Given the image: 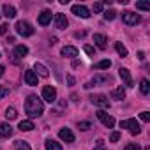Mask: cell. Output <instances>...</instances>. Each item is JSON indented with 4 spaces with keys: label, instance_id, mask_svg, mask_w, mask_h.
Listing matches in <instances>:
<instances>
[{
    "label": "cell",
    "instance_id": "4",
    "mask_svg": "<svg viewBox=\"0 0 150 150\" xmlns=\"http://www.w3.org/2000/svg\"><path fill=\"white\" fill-rule=\"evenodd\" d=\"M122 20H124L127 25H138V23L141 21L139 14H136V13H132V11H125V13H122Z\"/></svg>",
    "mask_w": 150,
    "mask_h": 150
},
{
    "label": "cell",
    "instance_id": "17",
    "mask_svg": "<svg viewBox=\"0 0 150 150\" xmlns=\"http://www.w3.org/2000/svg\"><path fill=\"white\" fill-rule=\"evenodd\" d=\"M37 21H39V25H42V27H46L50 21H51V11H42L41 14H39V18H37Z\"/></svg>",
    "mask_w": 150,
    "mask_h": 150
},
{
    "label": "cell",
    "instance_id": "16",
    "mask_svg": "<svg viewBox=\"0 0 150 150\" xmlns=\"http://www.w3.org/2000/svg\"><path fill=\"white\" fill-rule=\"evenodd\" d=\"M34 72H35V74H39V76H42V78H48V76H50L48 69H46L42 64H39V62H35V64H34Z\"/></svg>",
    "mask_w": 150,
    "mask_h": 150
},
{
    "label": "cell",
    "instance_id": "38",
    "mask_svg": "<svg viewBox=\"0 0 150 150\" xmlns=\"http://www.w3.org/2000/svg\"><path fill=\"white\" fill-rule=\"evenodd\" d=\"M83 50H85L88 55H96V50H94L92 46H88V44H85V48H83Z\"/></svg>",
    "mask_w": 150,
    "mask_h": 150
},
{
    "label": "cell",
    "instance_id": "25",
    "mask_svg": "<svg viewBox=\"0 0 150 150\" xmlns=\"http://www.w3.org/2000/svg\"><path fill=\"white\" fill-rule=\"evenodd\" d=\"M115 50L118 51L120 57H127V48H125L122 42H115Z\"/></svg>",
    "mask_w": 150,
    "mask_h": 150
},
{
    "label": "cell",
    "instance_id": "40",
    "mask_svg": "<svg viewBox=\"0 0 150 150\" xmlns=\"http://www.w3.org/2000/svg\"><path fill=\"white\" fill-rule=\"evenodd\" d=\"M67 81H69L71 85H74V78H72V76H67Z\"/></svg>",
    "mask_w": 150,
    "mask_h": 150
},
{
    "label": "cell",
    "instance_id": "30",
    "mask_svg": "<svg viewBox=\"0 0 150 150\" xmlns=\"http://www.w3.org/2000/svg\"><path fill=\"white\" fill-rule=\"evenodd\" d=\"M110 65H111V62H110V60H101L96 67H97V69H110Z\"/></svg>",
    "mask_w": 150,
    "mask_h": 150
},
{
    "label": "cell",
    "instance_id": "8",
    "mask_svg": "<svg viewBox=\"0 0 150 150\" xmlns=\"http://www.w3.org/2000/svg\"><path fill=\"white\" fill-rule=\"evenodd\" d=\"M72 14H76V16H80V18H90V11L85 7V6H80V4H76V6H72Z\"/></svg>",
    "mask_w": 150,
    "mask_h": 150
},
{
    "label": "cell",
    "instance_id": "9",
    "mask_svg": "<svg viewBox=\"0 0 150 150\" xmlns=\"http://www.w3.org/2000/svg\"><path fill=\"white\" fill-rule=\"evenodd\" d=\"M118 74H120L122 81H124L127 87H132V76H131L129 69H125V67H120V69H118Z\"/></svg>",
    "mask_w": 150,
    "mask_h": 150
},
{
    "label": "cell",
    "instance_id": "6",
    "mask_svg": "<svg viewBox=\"0 0 150 150\" xmlns=\"http://www.w3.org/2000/svg\"><path fill=\"white\" fill-rule=\"evenodd\" d=\"M42 99L46 101V103H55L57 101V90L53 88V87H44L42 88Z\"/></svg>",
    "mask_w": 150,
    "mask_h": 150
},
{
    "label": "cell",
    "instance_id": "10",
    "mask_svg": "<svg viewBox=\"0 0 150 150\" xmlns=\"http://www.w3.org/2000/svg\"><path fill=\"white\" fill-rule=\"evenodd\" d=\"M67 25H69V21H67L65 14H62V13L55 14V27H57L58 30H64V28H67Z\"/></svg>",
    "mask_w": 150,
    "mask_h": 150
},
{
    "label": "cell",
    "instance_id": "7",
    "mask_svg": "<svg viewBox=\"0 0 150 150\" xmlns=\"http://www.w3.org/2000/svg\"><path fill=\"white\" fill-rule=\"evenodd\" d=\"M90 101H92L96 106L110 108V101H108V97H106V96H103V94H96V96H92V97H90Z\"/></svg>",
    "mask_w": 150,
    "mask_h": 150
},
{
    "label": "cell",
    "instance_id": "34",
    "mask_svg": "<svg viewBox=\"0 0 150 150\" xmlns=\"http://www.w3.org/2000/svg\"><path fill=\"white\" fill-rule=\"evenodd\" d=\"M78 127H80L81 131H88V129H90V122H80Z\"/></svg>",
    "mask_w": 150,
    "mask_h": 150
},
{
    "label": "cell",
    "instance_id": "41",
    "mask_svg": "<svg viewBox=\"0 0 150 150\" xmlns=\"http://www.w3.org/2000/svg\"><path fill=\"white\" fill-rule=\"evenodd\" d=\"M4 71H6V69H4V65H0V78L4 76Z\"/></svg>",
    "mask_w": 150,
    "mask_h": 150
},
{
    "label": "cell",
    "instance_id": "29",
    "mask_svg": "<svg viewBox=\"0 0 150 150\" xmlns=\"http://www.w3.org/2000/svg\"><path fill=\"white\" fill-rule=\"evenodd\" d=\"M104 18H106V20H110V21H111V20H115V18H117V11H113V9L106 11V13H104Z\"/></svg>",
    "mask_w": 150,
    "mask_h": 150
},
{
    "label": "cell",
    "instance_id": "18",
    "mask_svg": "<svg viewBox=\"0 0 150 150\" xmlns=\"http://www.w3.org/2000/svg\"><path fill=\"white\" fill-rule=\"evenodd\" d=\"M27 55H28V48H27L25 44H20V46H16V48H14L16 62H18V58H23V57H27Z\"/></svg>",
    "mask_w": 150,
    "mask_h": 150
},
{
    "label": "cell",
    "instance_id": "36",
    "mask_svg": "<svg viewBox=\"0 0 150 150\" xmlns=\"http://www.w3.org/2000/svg\"><path fill=\"white\" fill-rule=\"evenodd\" d=\"M103 9H104V4H101V2L94 4V11H96V13H103Z\"/></svg>",
    "mask_w": 150,
    "mask_h": 150
},
{
    "label": "cell",
    "instance_id": "43",
    "mask_svg": "<svg viewBox=\"0 0 150 150\" xmlns=\"http://www.w3.org/2000/svg\"><path fill=\"white\" fill-rule=\"evenodd\" d=\"M0 57H2V55H0Z\"/></svg>",
    "mask_w": 150,
    "mask_h": 150
},
{
    "label": "cell",
    "instance_id": "19",
    "mask_svg": "<svg viewBox=\"0 0 150 150\" xmlns=\"http://www.w3.org/2000/svg\"><path fill=\"white\" fill-rule=\"evenodd\" d=\"M13 134V127L9 124H0V136L2 138H9Z\"/></svg>",
    "mask_w": 150,
    "mask_h": 150
},
{
    "label": "cell",
    "instance_id": "33",
    "mask_svg": "<svg viewBox=\"0 0 150 150\" xmlns=\"http://www.w3.org/2000/svg\"><path fill=\"white\" fill-rule=\"evenodd\" d=\"M139 118H141L143 122H150V113H148V111H141Z\"/></svg>",
    "mask_w": 150,
    "mask_h": 150
},
{
    "label": "cell",
    "instance_id": "22",
    "mask_svg": "<svg viewBox=\"0 0 150 150\" xmlns=\"http://www.w3.org/2000/svg\"><path fill=\"white\" fill-rule=\"evenodd\" d=\"M18 129L20 131H32L34 129V124H32V120H21L20 125H18Z\"/></svg>",
    "mask_w": 150,
    "mask_h": 150
},
{
    "label": "cell",
    "instance_id": "11",
    "mask_svg": "<svg viewBox=\"0 0 150 150\" xmlns=\"http://www.w3.org/2000/svg\"><path fill=\"white\" fill-rule=\"evenodd\" d=\"M58 136H60V139L65 141V143H72V141H74V134H72V131L67 129V127L60 129V131H58Z\"/></svg>",
    "mask_w": 150,
    "mask_h": 150
},
{
    "label": "cell",
    "instance_id": "2",
    "mask_svg": "<svg viewBox=\"0 0 150 150\" xmlns=\"http://www.w3.org/2000/svg\"><path fill=\"white\" fill-rule=\"evenodd\" d=\"M120 127L127 129L132 136H136V134H139V132H141V127H139V124H138V120H136V118H127V120H122V122H120Z\"/></svg>",
    "mask_w": 150,
    "mask_h": 150
},
{
    "label": "cell",
    "instance_id": "15",
    "mask_svg": "<svg viewBox=\"0 0 150 150\" xmlns=\"http://www.w3.org/2000/svg\"><path fill=\"white\" fill-rule=\"evenodd\" d=\"M111 81V78L108 74H96L94 76V85H108Z\"/></svg>",
    "mask_w": 150,
    "mask_h": 150
},
{
    "label": "cell",
    "instance_id": "13",
    "mask_svg": "<svg viewBox=\"0 0 150 150\" xmlns=\"http://www.w3.org/2000/svg\"><path fill=\"white\" fill-rule=\"evenodd\" d=\"M25 83L27 85H30V87H35L37 85V74L34 72V71H25Z\"/></svg>",
    "mask_w": 150,
    "mask_h": 150
},
{
    "label": "cell",
    "instance_id": "24",
    "mask_svg": "<svg viewBox=\"0 0 150 150\" xmlns=\"http://www.w3.org/2000/svg\"><path fill=\"white\" fill-rule=\"evenodd\" d=\"M139 90H141L143 96H146V94L150 92V83H148V80H141V83H139Z\"/></svg>",
    "mask_w": 150,
    "mask_h": 150
},
{
    "label": "cell",
    "instance_id": "42",
    "mask_svg": "<svg viewBox=\"0 0 150 150\" xmlns=\"http://www.w3.org/2000/svg\"><path fill=\"white\" fill-rule=\"evenodd\" d=\"M94 150H104V148H103V146H96Z\"/></svg>",
    "mask_w": 150,
    "mask_h": 150
},
{
    "label": "cell",
    "instance_id": "27",
    "mask_svg": "<svg viewBox=\"0 0 150 150\" xmlns=\"http://www.w3.org/2000/svg\"><path fill=\"white\" fill-rule=\"evenodd\" d=\"M16 150H30V146H28V143L18 139V141H16Z\"/></svg>",
    "mask_w": 150,
    "mask_h": 150
},
{
    "label": "cell",
    "instance_id": "14",
    "mask_svg": "<svg viewBox=\"0 0 150 150\" xmlns=\"http://www.w3.org/2000/svg\"><path fill=\"white\" fill-rule=\"evenodd\" d=\"M62 57H67V58H74V57H78V48H74V46H65L62 48Z\"/></svg>",
    "mask_w": 150,
    "mask_h": 150
},
{
    "label": "cell",
    "instance_id": "3",
    "mask_svg": "<svg viewBox=\"0 0 150 150\" xmlns=\"http://www.w3.org/2000/svg\"><path fill=\"white\" fill-rule=\"evenodd\" d=\"M14 28H16V32H18L20 35H23V37H30V35H34V28H32V25L27 23V21H18Z\"/></svg>",
    "mask_w": 150,
    "mask_h": 150
},
{
    "label": "cell",
    "instance_id": "28",
    "mask_svg": "<svg viewBox=\"0 0 150 150\" xmlns=\"http://www.w3.org/2000/svg\"><path fill=\"white\" fill-rule=\"evenodd\" d=\"M136 9L148 11V9H150V2H136Z\"/></svg>",
    "mask_w": 150,
    "mask_h": 150
},
{
    "label": "cell",
    "instance_id": "23",
    "mask_svg": "<svg viewBox=\"0 0 150 150\" xmlns=\"http://www.w3.org/2000/svg\"><path fill=\"white\" fill-rule=\"evenodd\" d=\"M46 150H62V145L55 139H48L46 141Z\"/></svg>",
    "mask_w": 150,
    "mask_h": 150
},
{
    "label": "cell",
    "instance_id": "39",
    "mask_svg": "<svg viewBox=\"0 0 150 150\" xmlns=\"http://www.w3.org/2000/svg\"><path fill=\"white\" fill-rule=\"evenodd\" d=\"M138 58H139V60H143V58H145V53H143V51H139V53H138Z\"/></svg>",
    "mask_w": 150,
    "mask_h": 150
},
{
    "label": "cell",
    "instance_id": "37",
    "mask_svg": "<svg viewBox=\"0 0 150 150\" xmlns=\"http://www.w3.org/2000/svg\"><path fill=\"white\" fill-rule=\"evenodd\" d=\"M7 30H9V25H7V23L0 25V34H2V35H6V34H7Z\"/></svg>",
    "mask_w": 150,
    "mask_h": 150
},
{
    "label": "cell",
    "instance_id": "31",
    "mask_svg": "<svg viewBox=\"0 0 150 150\" xmlns=\"http://www.w3.org/2000/svg\"><path fill=\"white\" fill-rule=\"evenodd\" d=\"M118 139H120V132H117V131H115V132H111V136H110V141H111V143H117Z\"/></svg>",
    "mask_w": 150,
    "mask_h": 150
},
{
    "label": "cell",
    "instance_id": "32",
    "mask_svg": "<svg viewBox=\"0 0 150 150\" xmlns=\"http://www.w3.org/2000/svg\"><path fill=\"white\" fill-rule=\"evenodd\" d=\"M124 150H141V146H139L138 143H129V145H127Z\"/></svg>",
    "mask_w": 150,
    "mask_h": 150
},
{
    "label": "cell",
    "instance_id": "12",
    "mask_svg": "<svg viewBox=\"0 0 150 150\" xmlns=\"http://www.w3.org/2000/svg\"><path fill=\"white\" fill-rule=\"evenodd\" d=\"M94 42L99 50H106L108 48V39L103 35V34H94Z\"/></svg>",
    "mask_w": 150,
    "mask_h": 150
},
{
    "label": "cell",
    "instance_id": "5",
    "mask_svg": "<svg viewBox=\"0 0 150 150\" xmlns=\"http://www.w3.org/2000/svg\"><path fill=\"white\" fill-rule=\"evenodd\" d=\"M97 118L103 122L104 127H113V125H115V118H113L111 115H108L104 110H99V111H97Z\"/></svg>",
    "mask_w": 150,
    "mask_h": 150
},
{
    "label": "cell",
    "instance_id": "20",
    "mask_svg": "<svg viewBox=\"0 0 150 150\" xmlns=\"http://www.w3.org/2000/svg\"><path fill=\"white\" fill-rule=\"evenodd\" d=\"M2 11H4V16L6 18H14L16 16V9L13 6H9V4H4L2 6Z\"/></svg>",
    "mask_w": 150,
    "mask_h": 150
},
{
    "label": "cell",
    "instance_id": "26",
    "mask_svg": "<svg viewBox=\"0 0 150 150\" xmlns=\"http://www.w3.org/2000/svg\"><path fill=\"white\" fill-rule=\"evenodd\" d=\"M16 117H18V113H16L14 108H7V110H6V118H7V120H14Z\"/></svg>",
    "mask_w": 150,
    "mask_h": 150
},
{
    "label": "cell",
    "instance_id": "1",
    "mask_svg": "<svg viewBox=\"0 0 150 150\" xmlns=\"http://www.w3.org/2000/svg\"><path fill=\"white\" fill-rule=\"evenodd\" d=\"M25 111L30 118H35V117H41L42 111H44V104L41 99H37V96H28L27 103H25Z\"/></svg>",
    "mask_w": 150,
    "mask_h": 150
},
{
    "label": "cell",
    "instance_id": "35",
    "mask_svg": "<svg viewBox=\"0 0 150 150\" xmlns=\"http://www.w3.org/2000/svg\"><path fill=\"white\" fill-rule=\"evenodd\" d=\"M7 94H9V88L7 87H0V99H4Z\"/></svg>",
    "mask_w": 150,
    "mask_h": 150
},
{
    "label": "cell",
    "instance_id": "21",
    "mask_svg": "<svg viewBox=\"0 0 150 150\" xmlns=\"http://www.w3.org/2000/svg\"><path fill=\"white\" fill-rule=\"evenodd\" d=\"M124 97H125V90L122 87H118V88H115L111 92V99H115V101H122Z\"/></svg>",
    "mask_w": 150,
    "mask_h": 150
}]
</instances>
